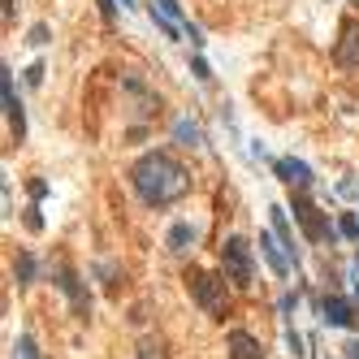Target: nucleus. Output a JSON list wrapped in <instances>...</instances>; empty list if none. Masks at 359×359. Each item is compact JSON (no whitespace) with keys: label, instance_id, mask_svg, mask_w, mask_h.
Listing matches in <instances>:
<instances>
[{"label":"nucleus","instance_id":"nucleus-9","mask_svg":"<svg viewBox=\"0 0 359 359\" xmlns=\"http://www.w3.org/2000/svg\"><path fill=\"white\" fill-rule=\"evenodd\" d=\"M57 286L65 290V299H70V307H74L78 316H87V312H91V299H87V290H83V282H78V273H74V269H61V273H57Z\"/></svg>","mask_w":359,"mask_h":359},{"label":"nucleus","instance_id":"nucleus-8","mask_svg":"<svg viewBox=\"0 0 359 359\" xmlns=\"http://www.w3.org/2000/svg\"><path fill=\"white\" fill-rule=\"evenodd\" d=\"M260 255H264V260H269V269H273L277 277H282V282H286V277H290V251L282 247V238H273L269 230H264V234H260Z\"/></svg>","mask_w":359,"mask_h":359},{"label":"nucleus","instance_id":"nucleus-28","mask_svg":"<svg viewBox=\"0 0 359 359\" xmlns=\"http://www.w3.org/2000/svg\"><path fill=\"white\" fill-rule=\"evenodd\" d=\"M347 359H359V338H351V342H347Z\"/></svg>","mask_w":359,"mask_h":359},{"label":"nucleus","instance_id":"nucleus-24","mask_svg":"<svg viewBox=\"0 0 359 359\" xmlns=\"http://www.w3.org/2000/svg\"><path fill=\"white\" fill-rule=\"evenodd\" d=\"M186 35H191V48H204V30H200V26L186 22Z\"/></svg>","mask_w":359,"mask_h":359},{"label":"nucleus","instance_id":"nucleus-3","mask_svg":"<svg viewBox=\"0 0 359 359\" xmlns=\"http://www.w3.org/2000/svg\"><path fill=\"white\" fill-rule=\"evenodd\" d=\"M221 273L230 277V282L238 286V290H251L255 286V264H251V242L247 238H238V234H230L221 242Z\"/></svg>","mask_w":359,"mask_h":359},{"label":"nucleus","instance_id":"nucleus-7","mask_svg":"<svg viewBox=\"0 0 359 359\" xmlns=\"http://www.w3.org/2000/svg\"><path fill=\"white\" fill-rule=\"evenodd\" d=\"M225 351H230V359H264V342L247 329H230L225 333Z\"/></svg>","mask_w":359,"mask_h":359},{"label":"nucleus","instance_id":"nucleus-27","mask_svg":"<svg viewBox=\"0 0 359 359\" xmlns=\"http://www.w3.org/2000/svg\"><path fill=\"white\" fill-rule=\"evenodd\" d=\"M113 9H117V0H100V13H104L108 22H113Z\"/></svg>","mask_w":359,"mask_h":359},{"label":"nucleus","instance_id":"nucleus-12","mask_svg":"<svg viewBox=\"0 0 359 359\" xmlns=\"http://www.w3.org/2000/svg\"><path fill=\"white\" fill-rule=\"evenodd\" d=\"M269 217H273V234L282 238V247H286L290 260L299 264V242H295V230H290V221H286V208H269Z\"/></svg>","mask_w":359,"mask_h":359},{"label":"nucleus","instance_id":"nucleus-16","mask_svg":"<svg viewBox=\"0 0 359 359\" xmlns=\"http://www.w3.org/2000/svg\"><path fill=\"white\" fill-rule=\"evenodd\" d=\"M338 234L359 242V217H355V212H342V217H338Z\"/></svg>","mask_w":359,"mask_h":359},{"label":"nucleus","instance_id":"nucleus-19","mask_svg":"<svg viewBox=\"0 0 359 359\" xmlns=\"http://www.w3.org/2000/svg\"><path fill=\"white\" fill-rule=\"evenodd\" d=\"M26 230H30V234H39V230H43V217H39V204H30V208H26Z\"/></svg>","mask_w":359,"mask_h":359},{"label":"nucleus","instance_id":"nucleus-25","mask_svg":"<svg viewBox=\"0 0 359 359\" xmlns=\"http://www.w3.org/2000/svg\"><path fill=\"white\" fill-rule=\"evenodd\" d=\"M30 195H35V204H39L43 195H48V182H39V177H35V182H30Z\"/></svg>","mask_w":359,"mask_h":359},{"label":"nucleus","instance_id":"nucleus-13","mask_svg":"<svg viewBox=\"0 0 359 359\" xmlns=\"http://www.w3.org/2000/svg\"><path fill=\"white\" fill-rule=\"evenodd\" d=\"M173 139L182 143V148H204V130L195 126L191 117H177V122H173Z\"/></svg>","mask_w":359,"mask_h":359},{"label":"nucleus","instance_id":"nucleus-4","mask_svg":"<svg viewBox=\"0 0 359 359\" xmlns=\"http://www.w3.org/2000/svg\"><path fill=\"white\" fill-rule=\"evenodd\" d=\"M290 212H295V221L303 225V234H307V242H333V225H329V217L307 200V191H295V200H290Z\"/></svg>","mask_w":359,"mask_h":359},{"label":"nucleus","instance_id":"nucleus-10","mask_svg":"<svg viewBox=\"0 0 359 359\" xmlns=\"http://www.w3.org/2000/svg\"><path fill=\"white\" fill-rule=\"evenodd\" d=\"M320 316L324 324H333V329H351L355 324V312H351V299H342V295H329L320 303Z\"/></svg>","mask_w":359,"mask_h":359},{"label":"nucleus","instance_id":"nucleus-6","mask_svg":"<svg viewBox=\"0 0 359 359\" xmlns=\"http://www.w3.org/2000/svg\"><path fill=\"white\" fill-rule=\"evenodd\" d=\"M273 173L282 177V182H286L290 191H307V186L316 182L312 169H307L303 160H295V156H277V160H273Z\"/></svg>","mask_w":359,"mask_h":359},{"label":"nucleus","instance_id":"nucleus-21","mask_svg":"<svg viewBox=\"0 0 359 359\" xmlns=\"http://www.w3.org/2000/svg\"><path fill=\"white\" fill-rule=\"evenodd\" d=\"M26 43H30V48H43V43H48V26H43V22L30 26V39H26Z\"/></svg>","mask_w":359,"mask_h":359},{"label":"nucleus","instance_id":"nucleus-17","mask_svg":"<svg viewBox=\"0 0 359 359\" xmlns=\"http://www.w3.org/2000/svg\"><path fill=\"white\" fill-rule=\"evenodd\" d=\"M13 359H39V351H35V338H30V333H22L18 342H13Z\"/></svg>","mask_w":359,"mask_h":359},{"label":"nucleus","instance_id":"nucleus-26","mask_svg":"<svg viewBox=\"0 0 359 359\" xmlns=\"http://www.w3.org/2000/svg\"><path fill=\"white\" fill-rule=\"evenodd\" d=\"M295 303H299L295 295H282V316H290V312H295Z\"/></svg>","mask_w":359,"mask_h":359},{"label":"nucleus","instance_id":"nucleus-23","mask_svg":"<svg viewBox=\"0 0 359 359\" xmlns=\"http://www.w3.org/2000/svg\"><path fill=\"white\" fill-rule=\"evenodd\" d=\"M286 342H290V351H295V355H307V351H303V338L290 329V324H286Z\"/></svg>","mask_w":359,"mask_h":359},{"label":"nucleus","instance_id":"nucleus-18","mask_svg":"<svg viewBox=\"0 0 359 359\" xmlns=\"http://www.w3.org/2000/svg\"><path fill=\"white\" fill-rule=\"evenodd\" d=\"M139 359H169V351L160 347V342H143V347H139Z\"/></svg>","mask_w":359,"mask_h":359},{"label":"nucleus","instance_id":"nucleus-22","mask_svg":"<svg viewBox=\"0 0 359 359\" xmlns=\"http://www.w3.org/2000/svg\"><path fill=\"white\" fill-rule=\"evenodd\" d=\"M26 83H30V87H39V83H43V61H35V65L26 70Z\"/></svg>","mask_w":359,"mask_h":359},{"label":"nucleus","instance_id":"nucleus-1","mask_svg":"<svg viewBox=\"0 0 359 359\" xmlns=\"http://www.w3.org/2000/svg\"><path fill=\"white\" fill-rule=\"evenodd\" d=\"M130 186L148 208H169L191 191V169L169 152H143L130 169Z\"/></svg>","mask_w":359,"mask_h":359},{"label":"nucleus","instance_id":"nucleus-11","mask_svg":"<svg viewBox=\"0 0 359 359\" xmlns=\"http://www.w3.org/2000/svg\"><path fill=\"white\" fill-rule=\"evenodd\" d=\"M195 242H200V230H195L191 221H177V225H169L165 247H169L173 255H186V251H195Z\"/></svg>","mask_w":359,"mask_h":359},{"label":"nucleus","instance_id":"nucleus-14","mask_svg":"<svg viewBox=\"0 0 359 359\" xmlns=\"http://www.w3.org/2000/svg\"><path fill=\"white\" fill-rule=\"evenodd\" d=\"M13 282H18V286L35 282V255H30V251H18V260H13Z\"/></svg>","mask_w":359,"mask_h":359},{"label":"nucleus","instance_id":"nucleus-20","mask_svg":"<svg viewBox=\"0 0 359 359\" xmlns=\"http://www.w3.org/2000/svg\"><path fill=\"white\" fill-rule=\"evenodd\" d=\"M191 74L200 78V83H212V70H208V61H204V57H195V61H191Z\"/></svg>","mask_w":359,"mask_h":359},{"label":"nucleus","instance_id":"nucleus-2","mask_svg":"<svg viewBox=\"0 0 359 359\" xmlns=\"http://www.w3.org/2000/svg\"><path fill=\"white\" fill-rule=\"evenodd\" d=\"M225 282L230 277L225 273H204V269H186V290H191V299L204 307V312L212 320H221L225 312H230V290H225Z\"/></svg>","mask_w":359,"mask_h":359},{"label":"nucleus","instance_id":"nucleus-15","mask_svg":"<svg viewBox=\"0 0 359 359\" xmlns=\"http://www.w3.org/2000/svg\"><path fill=\"white\" fill-rule=\"evenodd\" d=\"M338 65H359V35H355V30H347V35H342Z\"/></svg>","mask_w":359,"mask_h":359},{"label":"nucleus","instance_id":"nucleus-5","mask_svg":"<svg viewBox=\"0 0 359 359\" xmlns=\"http://www.w3.org/2000/svg\"><path fill=\"white\" fill-rule=\"evenodd\" d=\"M0 95H5V117H9V130H13V139H26V108L18 100V91H13V70L5 65L0 70Z\"/></svg>","mask_w":359,"mask_h":359},{"label":"nucleus","instance_id":"nucleus-29","mask_svg":"<svg viewBox=\"0 0 359 359\" xmlns=\"http://www.w3.org/2000/svg\"><path fill=\"white\" fill-rule=\"evenodd\" d=\"M122 9H135V0H122Z\"/></svg>","mask_w":359,"mask_h":359}]
</instances>
